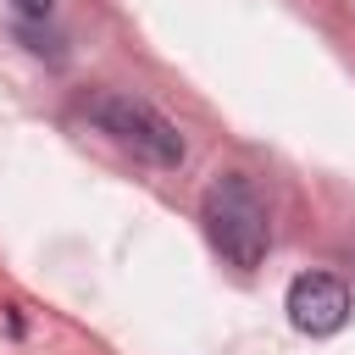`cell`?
<instances>
[{"label": "cell", "mask_w": 355, "mask_h": 355, "mask_svg": "<svg viewBox=\"0 0 355 355\" xmlns=\"http://www.w3.org/2000/svg\"><path fill=\"white\" fill-rule=\"evenodd\" d=\"M11 6H17V11H28V17H44L55 0H11Z\"/></svg>", "instance_id": "4"}, {"label": "cell", "mask_w": 355, "mask_h": 355, "mask_svg": "<svg viewBox=\"0 0 355 355\" xmlns=\"http://www.w3.org/2000/svg\"><path fill=\"white\" fill-rule=\"evenodd\" d=\"M89 122L100 133H111L122 150H133L139 161L150 166H178L183 161V133L150 105V100H133V94H94L89 105Z\"/></svg>", "instance_id": "2"}, {"label": "cell", "mask_w": 355, "mask_h": 355, "mask_svg": "<svg viewBox=\"0 0 355 355\" xmlns=\"http://www.w3.org/2000/svg\"><path fill=\"white\" fill-rule=\"evenodd\" d=\"M200 222L211 233V244L222 250V261L233 266H261L266 261V244H272V222H266V200L255 194L250 178L227 172L205 189V205H200Z\"/></svg>", "instance_id": "1"}, {"label": "cell", "mask_w": 355, "mask_h": 355, "mask_svg": "<svg viewBox=\"0 0 355 355\" xmlns=\"http://www.w3.org/2000/svg\"><path fill=\"white\" fill-rule=\"evenodd\" d=\"M288 322L311 338H327L349 322V288L333 272H300L288 283Z\"/></svg>", "instance_id": "3"}]
</instances>
